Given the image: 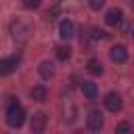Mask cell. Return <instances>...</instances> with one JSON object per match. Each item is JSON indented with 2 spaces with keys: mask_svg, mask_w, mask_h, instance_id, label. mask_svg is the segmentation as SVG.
I'll list each match as a JSON object with an SVG mask.
<instances>
[{
  "mask_svg": "<svg viewBox=\"0 0 134 134\" xmlns=\"http://www.w3.org/2000/svg\"><path fill=\"white\" fill-rule=\"evenodd\" d=\"M115 132H117V134H128V132H132V126H130L128 121H119L117 128H115Z\"/></svg>",
  "mask_w": 134,
  "mask_h": 134,
  "instance_id": "5bb4252c",
  "label": "cell"
},
{
  "mask_svg": "<svg viewBox=\"0 0 134 134\" xmlns=\"http://www.w3.org/2000/svg\"><path fill=\"white\" fill-rule=\"evenodd\" d=\"M19 67V57H6L0 59V75H8Z\"/></svg>",
  "mask_w": 134,
  "mask_h": 134,
  "instance_id": "3957f363",
  "label": "cell"
},
{
  "mask_svg": "<svg viewBox=\"0 0 134 134\" xmlns=\"http://www.w3.org/2000/svg\"><path fill=\"white\" fill-rule=\"evenodd\" d=\"M121 19H124V13H121L119 8H111V10L107 13V17H105L107 25H111V27H117V25L121 23Z\"/></svg>",
  "mask_w": 134,
  "mask_h": 134,
  "instance_id": "ba28073f",
  "label": "cell"
},
{
  "mask_svg": "<svg viewBox=\"0 0 134 134\" xmlns=\"http://www.w3.org/2000/svg\"><path fill=\"white\" fill-rule=\"evenodd\" d=\"M86 121H88V128L92 130V132H98L100 128H103V113L100 111H96V109H92L90 113H88V117H86Z\"/></svg>",
  "mask_w": 134,
  "mask_h": 134,
  "instance_id": "7a4b0ae2",
  "label": "cell"
},
{
  "mask_svg": "<svg viewBox=\"0 0 134 134\" xmlns=\"http://www.w3.org/2000/svg\"><path fill=\"white\" fill-rule=\"evenodd\" d=\"M40 75H42L44 80H50V77L54 75V69H52V65H50L48 61H44V63H40Z\"/></svg>",
  "mask_w": 134,
  "mask_h": 134,
  "instance_id": "7c38bea8",
  "label": "cell"
},
{
  "mask_svg": "<svg viewBox=\"0 0 134 134\" xmlns=\"http://www.w3.org/2000/svg\"><path fill=\"white\" fill-rule=\"evenodd\" d=\"M40 2H42V0H23V6L31 10V8H38V6H40Z\"/></svg>",
  "mask_w": 134,
  "mask_h": 134,
  "instance_id": "e0dca14e",
  "label": "cell"
},
{
  "mask_svg": "<svg viewBox=\"0 0 134 134\" xmlns=\"http://www.w3.org/2000/svg\"><path fill=\"white\" fill-rule=\"evenodd\" d=\"M57 57H59L61 61H67V59L71 57V48H69V46H59V48H57Z\"/></svg>",
  "mask_w": 134,
  "mask_h": 134,
  "instance_id": "4fadbf2b",
  "label": "cell"
},
{
  "mask_svg": "<svg viewBox=\"0 0 134 134\" xmlns=\"http://www.w3.org/2000/svg\"><path fill=\"white\" fill-rule=\"evenodd\" d=\"M23 121H25V109L21 105H17L15 98H10V105L6 109V124L10 128H19V126H23Z\"/></svg>",
  "mask_w": 134,
  "mask_h": 134,
  "instance_id": "6da1fadb",
  "label": "cell"
},
{
  "mask_svg": "<svg viewBox=\"0 0 134 134\" xmlns=\"http://www.w3.org/2000/svg\"><path fill=\"white\" fill-rule=\"evenodd\" d=\"M88 2H90V8L92 10H100L105 6V0H88Z\"/></svg>",
  "mask_w": 134,
  "mask_h": 134,
  "instance_id": "2e32d148",
  "label": "cell"
},
{
  "mask_svg": "<svg viewBox=\"0 0 134 134\" xmlns=\"http://www.w3.org/2000/svg\"><path fill=\"white\" fill-rule=\"evenodd\" d=\"M29 128H31V132H36V134L44 132V128H46V115H44V113H36V115L31 117Z\"/></svg>",
  "mask_w": 134,
  "mask_h": 134,
  "instance_id": "52a82bcc",
  "label": "cell"
},
{
  "mask_svg": "<svg viewBox=\"0 0 134 134\" xmlns=\"http://www.w3.org/2000/svg\"><path fill=\"white\" fill-rule=\"evenodd\" d=\"M82 92H84V96H86V98H96L98 88H96V84H94V82H84V84H82Z\"/></svg>",
  "mask_w": 134,
  "mask_h": 134,
  "instance_id": "30bf717a",
  "label": "cell"
},
{
  "mask_svg": "<svg viewBox=\"0 0 134 134\" xmlns=\"http://www.w3.org/2000/svg\"><path fill=\"white\" fill-rule=\"evenodd\" d=\"M109 54H111V61H113V63H126V61H128V50H126V46H121V44H119V46H113Z\"/></svg>",
  "mask_w": 134,
  "mask_h": 134,
  "instance_id": "8992f818",
  "label": "cell"
},
{
  "mask_svg": "<svg viewBox=\"0 0 134 134\" xmlns=\"http://www.w3.org/2000/svg\"><path fill=\"white\" fill-rule=\"evenodd\" d=\"M29 96H31L34 100H38V103H42V100H46V96H48V90H46V86H42V84H38V86H34V88L29 90Z\"/></svg>",
  "mask_w": 134,
  "mask_h": 134,
  "instance_id": "9c48e42d",
  "label": "cell"
},
{
  "mask_svg": "<svg viewBox=\"0 0 134 134\" xmlns=\"http://www.w3.org/2000/svg\"><path fill=\"white\" fill-rule=\"evenodd\" d=\"M86 67H88V71H90L92 75H100V73H103V65H100L98 59H90Z\"/></svg>",
  "mask_w": 134,
  "mask_h": 134,
  "instance_id": "8fae6325",
  "label": "cell"
},
{
  "mask_svg": "<svg viewBox=\"0 0 134 134\" xmlns=\"http://www.w3.org/2000/svg\"><path fill=\"white\" fill-rule=\"evenodd\" d=\"M73 34H75L73 21H71V19H63V21L59 23V36H61L63 40H69V38H73Z\"/></svg>",
  "mask_w": 134,
  "mask_h": 134,
  "instance_id": "277c9868",
  "label": "cell"
},
{
  "mask_svg": "<svg viewBox=\"0 0 134 134\" xmlns=\"http://www.w3.org/2000/svg\"><path fill=\"white\" fill-rule=\"evenodd\" d=\"M132 40H134V27H132Z\"/></svg>",
  "mask_w": 134,
  "mask_h": 134,
  "instance_id": "ac0fdd59",
  "label": "cell"
},
{
  "mask_svg": "<svg viewBox=\"0 0 134 134\" xmlns=\"http://www.w3.org/2000/svg\"><path fill=\"white\" fill-rule=\"evenodd\" d=\"M90 38H92V40H103V38H105V31L98 29V27H92V29H90Z\"/></svg>",
  "mask_w": 134,
  "mask_h": 134,
  "instance_id": "9a60e30c",
  "label": "cell"
},
{
  "mask_svg": "<svg viewBox=\"0 0 134 134\" xmlns=\"http://www.w3.org/2000/svg\"><path fill=\"white\" fill-rule=\"evenodd\" d=\"M105 107H107L109 111L117 113V111L121 109V96H119L117 92H109V94L105 96Z\"/></svg>",
  "mask_w": 134,
  "mask_h": 134,
  "instance_id": "5b68a950",
  "label": "cell"
}]
</instances>
